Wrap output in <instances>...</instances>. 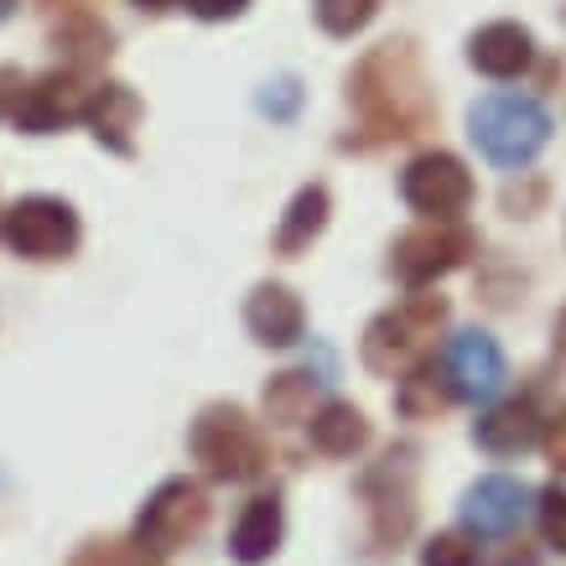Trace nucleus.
<instances>
[{
  "label": "nucleus",
  "instance_id": "obj_21",
  "mask_svg": "<svg viewBox=\"0 0 566 566\" xmlns=\"http://www.w3.org/2000/svg\"><path fill=\"white\" fill-rule=\"evenodd\" d=\"M317 6V21H323V32L333 36H354L369 27V17H375L379 0H312Z\"/></svg>",
  "mask_w": 566,
  "mask_h": 566
},
{
  "label": "nucleus",
  "instance_id": "obj_14",
  "mask_svg": "<svg viewBox=\"0 0 566 566\" xmlns=\"http://www.w3.org/2000/svg\"><path fill=\"white\" fill-rule=\"evenodd\" d=\"M281 535H286V510H281V494H255L244 504L240 525L229 535V556L240 566H260L281 551Z\"/></svg>",
  "mask_w": 566,
  "mask_h": 566
},
{
  "label": "nucleus",
  "instance_id": "obj_28",
  "mask_svg": "<svg viewBox=\"0 0 566 566\" xmlns=\"http://www.w3.org/2000/svg\"><path fill=\"white\" fill-rule=\"evenodd\" d=\"M17 94H21V73H11V69H0V115L17 104Z\"/></svg>",
  "mask_w": 566,
  "mask_h": 566
},
{
  "label": "nucleus",
  "instance_id": "obj_15",
  "mask_svg": "<svg viewBox=\"0 0 566 566\" xmlns=\"http://www.w3.org/2000/svg\"><path fill=\"white\" fill-rule=\"evenodd\" d=\"M84 120L94 125L99 146H109L115 156L136 151L130 130L140 125V99L125 84H99V88H94V94H88V104H84Z\"/></svg>",
  "mask_w": 566,
  "mask_h": 566
},
{
  "label": "nucleus",
  "instance_id": "obj_2",
  "mask_svg": "<svg viewBox=\"0 0 566 566\" xmlns=\"http://www.w3.org/2000/svg\"><path fill=\"white\" fill-rule=\"evenodd\" d=\"M447 323V302L431 292H416L411 302L379 312L375 323L364 327V364L385 379L411 375L416 364L427 359V348L437 344V333Z\"/></svg>",
  "mask_w": 566,
  "mask_h": 566
},
{
  "label": "nucleus",
  "instance_id": "obj_9",
  "mask_svg": "<svg viewBox=\"0 0 566 566\" xmlns=\"http://www.w3.org/2000/svg\"><path fill=\"white\" fill-rule=\"evenodd\" d=\"M442 375H447V390L458 395V400H494L504 390V348L489 338V333H458V338H447V354H442Z\"/></svg>",
  "mask_w": 566,
  "mask_h": 566
},
{
  "label": "nucleus",
  "instance_id": "obj_20",
  "mask_svg": "<svg viewBox=\"0 0 566 566\" xmlns=\"http://www.w3.org/2000/svg\"><path fill=\"white\" fill-rule=\"evenodd\" d=\"M447 400H452V390H447L431 369H421V364H416L411 375H400V395H395L400 416H411V421H437V416L447 411Z\"/></svg>",
  "mask_w": 566,
  "mask_h": 566
},
{
  "label": "nucleus",
  "instance_id": "obj_31",
  "mask_svg": "<svg viewBox=\"0 0 566 566\" xmlns=\"http://www.w3.org/2000/svg\"><path fill=\"white\" fill-rule=\"evenodd\" d=\"M11 6H17V0H0V21L11 17Z\"/></svg>",
  "mask_w": 566,
  "mask_h": 566
},
{
  "label": "nucleus",
  "instance_id": "obj_1",
  "mask_svg": "<svg viewBox=\"0 0 566 566\" xmlns=\"http://www.w3.org/2000/svg\"><path fill=\"white\" fill-rule=\"evenodd\" d=\"M348 99L359 109L369 140H411L437 120V99L411 42H385L348 78Z\"/></svg>",
  "mask_w": 566,
  "mask_h": 566
},
{
  "label": "nucleus",
  "instance_id": "obj_16",
  "mask_svg": "<svg viewBox=\"0 0 566 566\" xmlns=\"http://www.w3.org/2000/svg\"><path fill=\"white\" fill-rule=\"evenodd\" d=\"M483 452H494V458H515L525 447L541 437V416H535L531 400H510V406H494V411L483 416L479 427H473Z\"/></svg>",
  "mask_w": 566,
  "mask_h": 566
},
{
  "label": "nucleus",
  "instance_id": "obj_6",
  "mask_svg": "<svg viewBox=\"0 0 566 566\" xmlns=\"http://www.w3.org/2000/svg\"><path fill=\"white\" fill-rule=\"evenodd\" d=\"M0 234L27 260H69L78 250V213L63 198H21L0 213Z\"/></svg>",
  "mask_w": 566,
  "mask_h": 566
},
{
  "label": "nucleus",
  "instance_id": "obj_11",
  "mask_svg": "<svg viewBox=\"0 0 566 566\" xmlns=\"http://www.w3.org/2000/svg\"><path fill=\"white\" fill-rule=\"evenodd\" d=\"M525 515H531V489L520 479H504V473L479 479L463 494V525L473 535H510L525 525Z\"/></svg>",
  "mask_w": 566,
  "mask_h": 566
},
{
  "label": "nucleus",
  "instance_id": "obj_4",
  "mask_svg": "<svg viewBox=\"0 0 566 566\" xmlns=\"http://www.w3.org/2000/svg\"><path fill=\"white\" fill-rule=\"evenodd\" d=\"M188 447L192 458L203 463V473L213 483H250L260 479L265 468V437L240 406H208L188 431Z\"/></svg>",
  "mask_w": 566,
  "mask_h": 566
},
{
  "label": "nucleus",
  "instance_id": "obj_24",
  "mask_svg": "<svg viewBox=\"0 0 566 566\" xmlns=\"http://www.w3.org/2000/svg\"><path fill=\"white\" fill-rule=\"evenodd\" d=\"M541 535H546L551 551H562L566 556V489L562 483H551V489H541Z\"/></svg>",
  "mask_w": 566,
  "mask_h": 566
},
{
  "label": "nucleus",
  "instance_id": "obj_5",
  "mask_svg": "<svg viewBox=\"0 0 566 566\" xmlns=\"http://www.w3.org/2000/svg\"><path fill=\"white\" fill-rule=\"evenodd\" d=\"M208 525V494L192 479H167L136 515V546L146 556H167V551L188 546L192 535Z\"/></svg>",
  "mask_w": 566,
  "mask_h": 566
},
{
  "label": "nucleus",
  "instance_id": "obj_3",
  "mask_svg": "<svg viewBox=\"0 0 566 566\" xmlns=\"http://www.w3.org/2000/svg\"><path fill=\"white\" fill-rule=\"evenodd\" d=\"M468 136L494 167H525L551 140V115L531 94H489L468 109Z\"/></svg>",
  "mask_w": 566,
  "mask_h": 566
},
{
  "label": "nucleus",
  "instance_id": "obj_13",
  "mask_svg": "<svg viewBox=\"0 0 566 566\" xmlns=\"http://www.w3.org/2000/svg\"><path fill=\"white\" fill-rule=\"evenodd\" d=\"M535 57V42L520 21H489L479 32L468 36V63L489 78H515V73L531 69Z\"/></svg>",
  "mask_w": 566,
  "mask_h": 566
},
{
  "label": "nucleus",
  "instance_id": "obj_10",
  "mask_svg": "<svg viewBox=\"0 0 566 566\" xmlns=\"http://www.w3.org/2000/svg\"><path fill=\"white\" fill-rule=\"evenodd\" d=\"M84 104H88L84 73L69 69V73H48V78H36L32 88H21L17 104H11V115H17L21 130L48 136V130H63L69 120H84Z\"/></svg>",
  "mask_w": 566,
  "mask_h": 566
},
{
  "label": "nucleus",
  "instance_id": "obj_8",
  "mask_svg": "<svg viewBox=\"0 0 566 566\" xmlns=\"http://www.w3.org/2000/svg\"><path fill=\"white\" fill-rule=\"evenodd\" d=\"M400 198L427 213V219H458L473 203V177L452 151H427L416 156L406 177H400Z\"/></svg>",
  "mask_w": 566,
  "mask_h": 566
},
{
  "label": "nucleus",
  "instance_id": "obj_12",
  "mask_svg": "<svg viewBox=\"0 0 566 566\" xmlns=\"http://www.w3.org/2000/svg\"><path fill=\"white\" fill-rule=\"evenodd\" d=\"M244 327L255 333V344L286 348V344H296V338L307 333V312H302V302H296L292 286L265 281V286H255L250 302H244Z\"/></svg>",
  "mask_w": 566,
  "mask_h": 566
},
{
  "label": "nucleus",
  "instance_id": "obj_32",
  "mask_svg": "<svg viewBox=\"0 0 566 566\" xmlns=\"http://www.w3.org/2000/svg\"><path fill=\"white\" fill-rule=\"evenodd\" d=\"M48 6H78V0H48Z\"/></svg>",
  "mask_w": 566,
  "mask_h": 566
},
{
  "label": "nucleus",
  "instance_id": "obj_30",
  "mask_svg": "<svg viewBox=\"0 0 566 566\" xmlns=\"http://www.w3.org/2000/svg\"><path fill=\"white\" fill-rule=\"evenodd\" d=\"M556 344H562V354H566V312H562V323H556Z\"/></svg>",
  "mask_w": 566,
  "mask_h": 566
},
{
  "label": "nucleus",
  "instance_id": "obj_23",
  "mask_svg": "<svg viewBox=\"0 0 566 566\" xmlns=\"http://www.w3.org/2000/svg\"><path fill=\"white\" fill-rule=\"evenodd\" d=\"M69 566H151V556H146L136 541H130V546H125V541H94V546H84Z\"/></svg>",
  "mask_w": 566,
  "mask_h": 566
},
{
  "label": "nucleus",
  "instance_id": "obj_19",
  "mask_svg": "<svg viewBox=\"0 0 566 566\" xmlns=\"http://www.w3.org/2000/svg\"><path fill=\"white\" fill-rule=\"evenodd\" d=\"M323 379L302 375V369H286V375H275L265 385V416L281 421V427H296V421H307L312 416V390H317Z\"/></svg>",
  "mask_w": 566,
  "mask_h": 566
},
{
  "label": "nucleus",
  "instance_id": "obj_17",
  "mask_svg": "<svg viewBox=\"0 0 566 566\" xmlns=\"http://www.w3.org/2000/svg\"><path fill=\"white\" fill-rule=\"evenodd\" d=\"M307 427H312V447L327 452V458H354L369 442V421L348 400H327L317 416H307Z\"/></svg>",
  "mask_w": 566,
  "mask_h": 566
},
{
  "label": "nucleus",
  "instance_id": "obj_7",
  "mask_svg": "<svg viewBox=\"0 0 566 566\" xmlns=\"http://www.w3.org/2000/svg\"><path fill=\"white\" fill-rule=\"evenodd\" d=\"M473 255V234H468L463 223L452 219H431L411 234H400L390 250V271L406 281V286H431L437 275L458 271L463 260Z\"/></svg>",
  "mask_w": 566,
  "mask_h": 566
},
{
  "label": "nucleus",
  "instance_id": "obj_26",
  "mask_svg": "<svg viewBox=\"0 0 566 566\" xmlns=\"http://www.w3.org/2000/svg\"><path fill=\"white\" fill-rule=\"evenodd\" d=\"M192 17H203V21H229V17H240L250 0H182Z\"/></svg>",
  "mask_w": 566,
  "mask_h": 566
},
{
  "label": "nucleus",
  "instance_id": "obj_27",
  "mask_svg": "<svg viewBox=\"0 0 566 566\" xmlns=\"http://www.w3.org/2000/svg\"><path fill=\"white\" fill-rule=\"evenodd\" d=\"M546 458L556 468H566V411L556 421H546Z\"/></svg>",
  "mask_w": 566,
  "mask_h": 566
},
{
  "label": "nucleus",
  "instance_id": "obj_18",
  "mask_svg": "<svg viewBox=\"0 0 566 566\" xmlns=\"http://www.w3.org/2000/svg\"><path fill=\"white\" fill-rule=\"evenodd\" d=\"M327 223V188H302L292 198V208H286V219H281V229H275V250L281 255H296V250H307L317 234H323Z\"/></svg>",
  "mask_w": 566,
  "mask_h": 566
},
{
  "label": "nucleus",
  "instance_id": "obj_25",
  "mask_svg": "<svg viewBox=\"0 0 566 566\" xmlns=\"http://www.w3.org/2000/svg\"><path fill=\"white\" fill-rule=\"evenodd\" d=\"M271 94H260V109L265 115H275V120H286L296 109V99H302V88H296V78H275V84H265Z\"/></svg>",
  "mask_w": 566,
  "mask_h": 566
},
{
  "label": "nucleus",
  "instance_id": "obj_22",
  "mask_svg": "<svg viewBox=\"0 0 566 566\" xmlns=\"http://www.w3.org/2000/svg\"><path fill=\"white\" fill-rule=\"evenodd\" d=\"M421 566H479V546L458 531L431 535L427 546H421Z\"/></svg>",
  "mask_w": 566,
  "mask_h": 566
},
{
  "label": "nucleus",
  "instance_id": "obj_29",
  "mask_svg": "<svg viewBox=\"0 0 566 566\" xmlns=\"http://www.w3.org/2000/svg\"><path fill=\"white\" fill-rule=\"evenodd\" d=\"M130 6H140V11H151V17H161V11H172V6H182V0H130Z\"/></svg>",
  "mask_w": 566,
  "mask_h": 566
}]
</instances>
